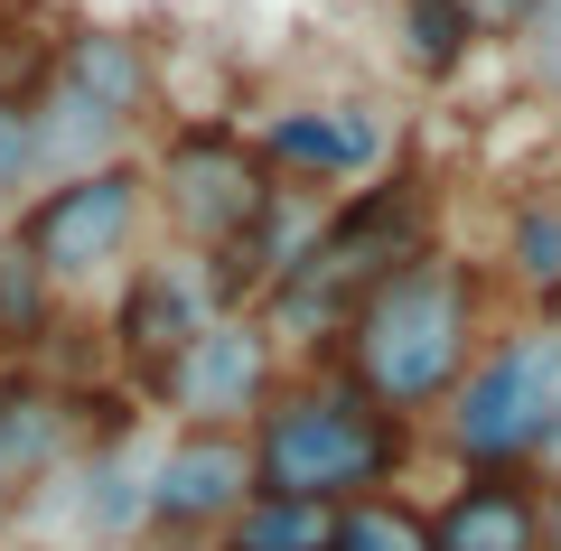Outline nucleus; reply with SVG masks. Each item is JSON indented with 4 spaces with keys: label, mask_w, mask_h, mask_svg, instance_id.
Here are the masks:
<instances>
[{
    "label": "nucleus",
    "mask_w": 561,
    "mask_h": 551,
    "mask_svg": "<svg viewBox=\"0 0 561 551\" xmlns=\"http://www.w3.org/2000/svg\"><path fill=\"white\" fill-rule=\"evenodd\" d=\"M468 365V280L449 262H402L365 290L356 309V375L365 402L412 412V402L449 393Z\"/></svg>",
    "instance_id": "obj_1"
},
{
    "label": "nucleus",
    "mask_w": 561,
    "mask_h": 551,
    "mask_svg": "<svg viewBox=\"0 0 561 551\" xmlns=\"http://www.w3.org/2000/svg\"><path fill=\"white\" fill-rule=\"evenodd\" d=\"M393 449H402L393 412H365L356 393H300V402H280L253 439V495H309V505H328L346 486H375L393 468Z\"/></svg>",
    "instance_id": "obj_2"
},
{
    "label": "nucleus",
    "mask_w": 561,
    "mask_h": 551,
    "mask_svg": "<svg viewBox=\"0 0 561 551\" xmlns=\"http://www.w3.org/2000/svg\"><path fill=\"white\" fill-rule=\"evenodd\" d=\"M449 439H459V458H478V468H515V458L552 449L561 439V318L505 336L478 375L459 383Z\"/></svg>",
    "instance_id": "obj_3"
},
{
    "label": "nucleus",
    "mask_w": 561,
    "mask_h": 551,
    "mask_svg": "<svg viewBox=\"0 0 561 551\" xmlns=\"http://www.w3.org/2000/svg\"><path fill=\"white\" fill-rule=\"evenodd\" d=\"M140 225V177L131 169H84V177H57L20 225V253L38 262L47 280H76L94 262H113Z\"/></svg>",
    "instance_id": "obj_4"
},
{
    "label": "nucleus",
    "mask_w": 561,
    "mask_h": 551,
    "mask_svg": "<svg viewBox=\"0 0 561 551\" xmlns=\"http://www.w3.org/2000/svg\"><path fill=\"white\" fill-rule=\"evenodd\" d=\"M262 206H272V187H262V159L243 150V140L187 131L179 150H169V216H179L197 243H234Z\"/></svg>",
    "instance_id": "obj_5"
},
{
    "label": "nucleus",
    "mask_w": 561,
    "mask_h": 551,
    "mask_svg": "<svg viewBox=\"0 0 561 551\" xmlns=\"http://www.w3.org/2000/svg\"><path fill=\"white\" fill-rule=\"evenodd\" d=\"M160 375H169V402H179L197 431H225L234 412H253V402H262V328L216 318V328H197L179 355H169Z\"/></svg>",
    "instance_id": "obj_6"
},
{
    "label": "nucleus",
    "mask_w": 561,
    "mask_h": 551,
    "mask_svg": "<svg viewBox=\"0 0 561 551\" xmlns=\"http://www.w3.org/2000/svg\"><path fill=\"white\" fill-rule=\"evenodd\" d=\"M243 505H253V449L234 431H187L150 468V514L160 524H216V514H243Z\"/></svg>",
    "instance_id": "obj_7"
},
{
    "label": "nucleus",
    "mask_w": 561,
    "mask_h": 551,
    "mask_svg": "<svg viewBox=\"0 0 561 551\" xmlns=\"http://www.w3.org/2000/svg\"><path fill=\"white\" fill-rule=\"evenodd\" d=\"M216 299L225 290H216L206 262H150V272L131 280V299H122V346L150 355V365H169L197 328H216Z\"/></svg>",
    "instance_id": "obj_8"
},
{
    "label": "nucleus",
    "mask_w": 561,
    "mask_h": 551,
    "mask_svg": "<svg viewBox=\"0 0 561 551\" xmlns=\"http://www.w3.org/2000/svg\"><path fill=\"white\" fill-rule=\"evenodd\" d=\"M431 551H542V505L505 477H478L440 505L431 524Z\"/></svg>",
    "instance_id": "obj_9"
},
{
    "label": "nucleus",
    "mask_w": 561,
    "mask_h": 551,
    "mask_svg": "<svg viewBox=\"0 0 561 551\" xmlns=\"http://www.w3.org/2000/svg\"><path fill=\"white\" fill-rule=\"evenodd\" d=\"M262 150L290 159V169H319V177H356V169L383 159V131H375V113H356V103H337V113H272Z\"/></svg>",
    "instance_id": "obj_10"
},
{
    "label": "nucleus",
    "mask_w": 561,
    "mask_h": 551,
    "mask_svg": "<svg viewBox=\"0 0 561 551\" xmlns=\"http://www.w3.org/2000/svg\"><path fill=\"white\" fill-rule=\"evenodd\" d=\"M113 131L122 122L103 113V103H84L76 84H57L47 103H28V140H38V169H57V177H84V169H113Z\"/></svg>",
    "instance_id": "obj_11"
},
{
    "label": "nucleus",
    "mask_w": 561,
    "mask_h": 551,
    "mask_svg": "<svg viewBox=\"0 0 561 551\" xmlns=\"http://www.w3.org/2000/svg\"><path fill=\"white\" fill-rule=\"evenodd\" d=\"M66 84H76L84 103H103L113 122H131V113H140V94H150V66H140V47H131V38L94 28V38L66 47Z\"/></svg>",
    "instance_id": "obj_12"
},
{
    "label": "nucleus",
    "mask_w": 561,
    "mask_h": 551,
    "mask_svg": "<svg viewBox=\"0 0 561 551\" xmlns=\"http://www.w3.org/2000/svg\"><path fill=\"white\" fill-rule=\"evenodd\" d=\"M328 542H337V514L309 495H253L234 514V551H328Z\"/></svg>",
    "instance_id": "obj_13"
},
{
    "label": "nucleus",
    "mask_w": 561,
    "mask_h": 551,
    "mask_svg": "<svg viewBox=\"0 0 561 551\" xmlns=\"http://www.w3.org/2000/svg\"><path fill=\"white\" fill-rule=\"evenodd\" d=\"M402 47H412L421 76H449V66L478 47V28H468L459 0H402Z\"/></svg>",
    "instance_id": "obj_14"
},
{
    "label": "nucleus",
    "mask_w": 561,
    "mask_h": 551,
    "mask_svg": "<svg viewBox=\"0 0 561 551\" xmlns=\"http://www.w3.org/2000/svg\"><path fill=\"white\" fill-rule=\"evenodd\" d=\"M57 439H66L57 402H0V468H10V477L47 468V458H57Z\"/></svg>",
    "instance_id": "obj_15"
},
{
    "label": "nucleus",
    "mask_w": 561,
    "mask_h": 551,
    "mask_svg": "<svg viewBox=\"0 0 561 551\" xmlns=\"http://www.w3.org/2000/svg\"><path fill=\"white\" fill-rule=\"evenodd\" d=\"M328 551H431V524H412L393 505H356V514H337V542Z\"/></svg>",
    "instance_id": "obj_16"
},
{
    "label": "nucleus",
    "mask_w": 561,
    "mask_h": 551,
    "mask_svg": "<svg viewBox=\"0 0 561 551\" xmlns=\"http://www.w3.org/2000/svg\"><path fill=\"white\" fill-rule=\"evenodd\" d=\"M515 272L534 290H561V206H524L515 216Z\"/></svg>",
    "instance_id": "obj_17"
},
{
    "label": "nucleus",
    "mask_w": 561,
    "mask_h": 551,
    "mask_svg": "<svg viewBox=\"0 0 561 551\" xmlns=\"http://www.w3.org/2000/svg\"><path fill=\"white\" fill-rule=\"evenodd\" d=\"M84 514H94L103 532H122L131 514H150V486H131V468H94V486H84Z\"/></svg>",
    "instance_id": "obj_18"
},
{
    "label": "nucleus",
    "mask_w": 561,
    "mask_h": 551,
    "mask_svg": "<svg viewBox=\"0 0 561 551\" xmlns=\"http://www.w3.org/2000/svg\"><path fill=\"white\" fill-rule=\"evenodd\" d=\"M38 262L20 253V243H10V253H0V328H38Z\"/></svg>",
    "instance_id": "obj_19"
},
{
    "label": "nucleus",
    "mask_w": 561,
    "mask_h": 551,
    "mask_svg": "<svg viewBox=\"0 0 561 551\" xmlns=\"http://www.w3.org/2000/svg\"><path fill=\"white\" fill-rule=\"evenodd\" d=\"M20 169H38V140H28V103H0V197L20 187Z\"/></svg>",
    "instance_id": "obj_20"
},
{
    "label": "nucleus",
    "mask_w": 561,
    "mask_h": 551,
    "mask_svg": "<svg viewBox=\"0 0 561 551\" xmlns=\"http://www.w3.org/2000/svg\"><path fill=\"white\" fill-rule=\"evenodd\" d=\"M524 38H534V66H542V84L561 94V0H534V20H524Z\"/></svg>",
    "instance_id": "obj_21"
},
{
    "label": "nucleus",
    "mask_w": 561,
    "mask_h": 551,
    "mask_svg": "<svg viewBox=\"0 0 561 551\" xmlns=\"http://www.w3.org/2000/svg\"><path fill=\"white\" fill-rule=\"evenodd\" d=\"M468 10V28H478V38H515L524 20H534V0H459Z\"/></svg>",
    "instance_id": "obj_22"
},
{
    "label": "nucleus",
    "mask_w": 561,
    "mask_h": 551,
    "mask_svg": "<svg viewBox=\"0 0 561 551\" xmlns=\"http://www.w3.org/2000/svg\"><path fill=\"white\" fill-rule=\"evenodd\" d=\"M542 551H561V486H552V505H542Z\"/></svg>",
    "instance_id": "obj_23"
},
{
    "label": "nucleus",
    "mask_w": 561,
    "mask_h": 551,
    "mask_svg": "<svg viewBox=\"0 0 561 551\" xmlns=\"http://www.w3.org/2000/svg\"><path fill=\"white\" fill-rule=\"evenodd\" d=\"M552 318H561V290H552Z\"/></svg>",
    "instance_id": "obj_24"
},
{
    "label": "nucleus",
    "mask_w": 561,
    "mask_h": 551,
    "mask_svg": "<svg viewBox=\"0 0 561 551\" xmlns=\"http://www.w3.org/2000/svg\"><path fill=\"white\" fill-rule=\"evenodd\" d=\"M0 486H10V468H0Z\"/></svg>",
    "instance_id": "obj_25"
}]
</instances>
